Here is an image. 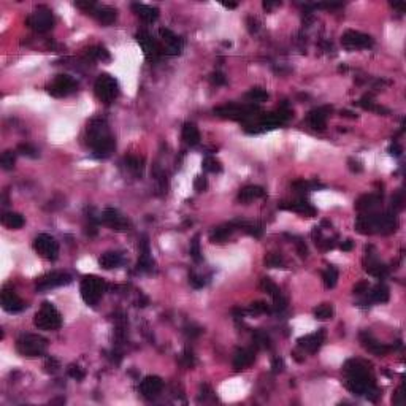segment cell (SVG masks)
I'll list each match as a JSON object with an SVG mask.
<instances>
[{
  "label": "cell",
  "mask_w": 406,
  "mask_h": 406,
  "mask_svg": "<svg viewBox=\"0 0 406 406\" xmlns=\"http://www.w3.org/2000/svg\"><path fill=\"white\" fill-rule=\"evenodd\" d=\"M343 370L346 373V387L351 392L356 395H367V398H370L371 401H376L381 393L376 389L375 379L371 378L364 362L356 359L347 360Z\"/></svg>",
  "instance_id": "6da1fadb"
},
{
  "label": "cell",
  "mask_w": 406,
  "mask_h": 406,
  "mask_svg": "<svg viewBox=\"0 0 406 406\" xmlns=\"http://www.w3.org/2000/svg\"><path fill=\"white\" fill-rule=\"evenodd\" d=\"M86 138L87 145L94 151V156L97 159H105L111 156V152L116 148V141L108 129L106 121L102 118H94L86 129Z\"/></svg>",
  "instance_id": "7a4b0ae2"
},
{
  "label": "cell",
  "mask_w": 406,
  "mask_h": 406,
  "mask_svg": "<svg viewBox=\"0 0 406 406\" xmlns=\"http://www.w3.org/2000/svg\"><path fill=\"white\" fill-rule=\"evenodd\" d=\"M398 227L397 213L392 210L387 213H367L360 214L356 221V230L362 235L373 234H392Z\"/></svg>",
  "instance_id": "3957f363"
},
{
  "label": "cell",
  "mask_w": 406,
  "mask_h": 406,
  "mask_svg": "<svg viewBox=\"0 0 406 406\" xmlns=\"http://www.w3.org/2000/svg\"><path fill=\"white\" fill-rule=\"evenodd\" d=\"M48 349V339L41 335L26 333L21 335L16 341V351L23 357H38L45 354Z\"/></svg>",
  "instance_id": "277c9868"
},
{
  "label": "cell",
  "mask_w": 406,
  "mask_h": 406,
  "mask_svg": "<svg viewBox=\"0 0 406 406\" xmlns=\"http://www.w3.org/2000/svg\"><path fill=\"white\" fill-rule=\"evenodd\" d=\"M34 324L40 330H57L62 325V316L57 308L49 302H45L34 317Z\"/></svg>",
  "instance_id": "5b68a950"
},
{
  "label": "cell",
  "mask_w": 406,
  "mask_h": 406,
  "mask_svg": "<svg viewBox=\"0 0 406 406\" xmlns=\"http://www.w3.org/2000/svg\"><path fill=\"white\" fill-rule=\"evenodd\" d=\"M105 289H106L105 281L100 279L98 276H94V275L84 276L81 281V286H80L81 297H83L84 303H87L89 306H95L98 302H100Z\"/></svg>",
  "instance_id": "8992f818"
},
{
  "label": "cell",
  "mask_w": 406,
  "mask_h": 406,
  "mask_svg": "<svg viewBox=\"0 0 406 406\" xmlns=\"http://www.w3.org/2000/svg\"><path fill=\"white\" fill-rule=\"evenodd\" d=\"M94 94L98 100L108 105L114 102V98L119 95V84L113 76L103 73L94 83Z\"/></svg>",
  "instance_id": "52a82bcc"
},
{
  "label": "cell",
  "mask_w": 406,
  "mask_h": 406,
  "mask_svg": "<svg viewBox=\"0 0 406 406\" xmlns=\"http://www.w3.org/2000/svg\"><path fill=\"white\" fill-rule=\"evenodd\" d=\"M259 111V108L252 103V105H237V103H228L214 108V114L219 118H225V119H234V121H246L252 116H256Z\"/></svg>",
  "instance_id": "ba28073f"
},
{
  "label": "cell",
  "mask_w": 406,
  "mask_h": 406,
  "mask_svg": "<svg viewBox=\"0 0 406 406\" xmlns=\"http://www.w3.org/2000/svg\"><path fill=\"white\" fill-rule=\"evenodd\" d=\"M26 24L34 29L35 32H48L52 29L54 26V16L51 13V10L46 8V7H38L34 13H32L27 19H26Z\"/></svg>",
  "instance_id": "9c48e42d"
},
{
  "label": "cell",
  "mask_w": 406,
  "mask_h": 406,
  "mask_svg": "<svg viewBox=\"0 0 406 406\" xmlns=\"http://www.w3.org/2000/svg\"><path fill=\"white\" fill-rule=\"evenodd\" d=\"M34 249L40 257L46 260H56L59 257V243L48 234H40L34 240Z\"/></svg>",
  "instance_id": "30bf717a"
},
{
  "label": "cell",
  "mask_w": 406,
  "mask_h": 406,
  "mask_svg": "<svg viewBox=\"0 0 406 406\" xmlns=\"http://www.w3.org/2000/svg\"><path fill=\"white\" fill-rule=\"evenodd\" d=\"M78 84L76 81L72 78L69 75H57L56 78H54L48 86H46V91L51 97H56V98H62V97H67L69 94L75 92Z\"/></svg>",
  "instance_id": "8fae6325"
},
{
  "label": "cell",
  "mask_w": 406,
  "mask_h": 406,
  "mask_svg": "<svg viewBox=\"0 0 406 406\" xmlns=\"http://www.w3.org/2000/svg\"><path fill=\"white\" fill-rule=\"evenodd\" d=\"M135 38H137V43L140 45V48L143 49L145 57H146L149 62H156V61L160 57V54H162L160 43L152 38L146 30H140V32H137Z\"/></svg>",
  "instance_id": "7c38bea8"
},
{
  "label": "cell",
  "mask_w": 406,
  "mask_h": 406,
  "mask_svg": "<svg viewBox=\"0 0 406 406\" xmlns=\"http://www.w3.org/2000/svg\"><path fill=\"white\" fill-rule=\"evenodd\" d=\"M70 282H72V276L69 275V273L52 271V273H48V275H45V276L38 278L35 287H37L38 292H45V291L59 287V286H67V284H70Z\"/></svg>",
  "instance_id": "4fadbf2b"
},
{
  "label": "cell",
  "mask_w": 406,
  "mask_h": 406,
  "mask_svg": "<svg viewBox=\"0 0 406 406\" xmlns=\"http://www.w3.org/2000/svg\"><path fill=\"white\" fill-rule=\"evenodd\" d=\"M159 37L162 52H167L170 56H178L183 52V40L177 34H173L170 29H159Z\"/></svg>",
  "instance_id": "5bb4252c"
},
{
  "label": "cell",
  "mask_w": 406,
  "mask_h": 406,
  "mask_svg": "<svg viewBox=\"0 0 406 406\" xmlns=\"http://www.w3.org/2000/svg\"><path fill=\"white\" fill-rule=\"evenodd\" d=\"M341 43L347 49H362L373 46V38L357 30H346L341 37Z\"/></svg>",
  "instance_id": "9a60e30c"
},
{
  "label": "cell",
  "mask_w": 406,
  "mask_h": 406,
  "mask_svg": "<svg viewBox=\"0 0 406 406\" xmlns=\"http://www.w3.org/2000/svg\"><path fill=\"white\" fill-rule=\"evenodd\" d=\"M0 303H2V308L7 313H19L24 310V302L19 299V295L13 291L5 287L0 294Z\"/></svg>",
  "instance_id": "2e32d148"
},
{
  "label": "cell",
  "mask_w": 406,
  "mask_h": 406,
  "mask_svg": "<svg viewBox=\"0 0 406 406\" xmlns=\"http://www.w3.org/2000/svg\"><path fill=\"white\" fill-rule=\"evenodd\" d=\"M102 221L113 230H118V232H126V230H129V221L118 210H114V208H106L102 214Z\"/></svg>",
  "instance_id": "e0dca14e"
},
{
  "label": "cell",
  "mask_w": 406,
  "mask_h": 406,
  "mask_svg": "<svg viewBox=\"0 0 406 406\" xmlns=\"http://www.w3.org/2000/svg\"><path fill=\"white\" fill-rule=\"evenodd\" d=\"M162 389H163V381L159 376H154V375L146 376L140 384V392L146 400L156 398L157 395L162 392Z\"/></svg>",
  "instance_id": "ac0fdd59"
},
{
  "label": "cell",
  "mask_w": 406,
  "mask_h": 406,
  "mask_svg": "<svg viewBox=\"0 0 406 406\" xmlns=\"http://www.w3.org/2000/svg\"><path fill=\"white\" fill-rule=\"evenodd\" d=\"M360 343H362V346H364V347L368 351V353L375 354V356H379V357H381V356H386V354L389 353V351H390L389 346L379 343L378 339L373 338V335L368 333V332L360 333Z\"/></svg>",
  "instance_id": "d6986e66"
},
{
  "label": "cell",
  "mask_w": 406,
  "mask_h": 406,
  "mask_svg": "<svg viewBox=\"0 0 406 406\" xmlns=\"http://www.w3.org/2000/svg\"><path fill=\"white\" fill-rule=\"evenodd\" d=\"M324 339H325V330H324V328H321L319 332H316L313 335H306V336L299 338L297 343H299L300 347L308 351V353H316V351H319V347L322 346Z\"/></svg>",
  "instance_id": "ffe728a7"
},
{
  "label": "cell",
  "mask_w": 406,
  "mask_h": 406,
  "mask_svg": "<svg viewBox=\"0 0 406 406\" xmlns=\"http://www.w3.org/2000/svg\"><path fill=\"white\" fill-rule=\"evenodd\" d=\"M381 202H382L381 194H365L356 202V210L360 213H373V210H376Z\"/></svg>",
  "instance_id": "44dd1931"
},
{
  "label": "cell",
  "mask_w": 406,
  "mask_h": 406,
  "mask_svg": "<svg viewBox=\"0 0 406 406\" xmlns=\"http://www.w3.org/2000/svg\"><path fill=\"white\" fill-rule=\"evenodd\" d=\"M281 210H287V211H294V213H300V214H305V216H308V217H313L317 214L316 211V208L308 203V202H305V200H297V202H282L279 205Z\"/></svg>",
  "instance_id": "7402d4cb"
},
{
  "label": "cell",
  "mask_w": 406,
  "mask_h": 406,
  "mask_svg": "<svg viewBox=\"0 0 406 406\" xmlns=\"http://www.w3.org/2000/svg\"><path fill=\"white\" fill-rule=\"evenodd\" d=\"M254 359H256V354L252 349H248V347H241V349H237V353L234 356V368L237 371L240 370H245L248 367H251L254 364Z\"/></svg>",
  "instance_id": "603a6c76"
},
{
  "label": "cell",
  "mask_w": 406,
  "mask_h": 406,
  "mask_svg": "<svg viewBox=\"0 0 406 406\" xmlns=\"http://www.w3.org/2000/svg\"><path fill=\"white\" fill-rule=\"evenodd\" d=\"M364 265H365L364 268L370 273V275L376 276V278H384V276H387V273H389V268L384 265L382 262H379L375 254H367L365 260H364Z\"/></svg>",
  "instance_id": "cb8c5ba5"
},
{
  "label": "cell",
  "mask_w": 406,
  "mask_h": 406,
  "mask_svg": "<svg viewBox=\"0 0 406 406\" xmlns=\"http://www.w3.org/2000/svg\"><path fill=\"white\" fill-rule=\"evenodd\" d=\"M91 15L103 26L113 24L116 21V18H118V12L111 7H95Z\"/></svg>",
  "instance_id": "d4e9b609"
},
{
  "label": "cell",
  "mask_w": 406,
  "mask_h": 406,
  "mask_svg": "<svg viewBox=\"0 0 406 406\" xmlns=\"http://www.w3.org/2000/svg\"><path fill=\"white\" fill-rule=\"evenodd\" d=\"M235 228H238V222H228L224 225H219L210 234V240L213 243H224V241L235 232Z\"/></svg>",
  "instance_id": "484cf974"
},
{
  "label": "cell",
  "mask_w": 406,
  "mask_h": 406,
  "mask_svg": "<svg viewBox=\"0 0 406 406\" xmlns=\"http://www.w3.org/2000/svg\"><path fill=\"white\" fill-rule=\"evenodd\" d=\"M327 111L328 108H316L313 111H310L308 114V123L310 126L314 129V130H325V126H327Z\"/></svg>",
  "instance_id": "4316f807"
},
{
  "label": "cell",
  "mask_w": 406,
  "mask_h": 406,
  "mask_svg": "<svg viewBox=\"0 0 406 406\" xmlns=\"http://www.w3.org/2000/svg\"><path fill=\"white\" fill-rule=\"evenodd\" d=\"M265 195V191L260 186H246L243 188L240 192H238V202L240 203H249L256 199H262V197Z\"/></svg>",
  "instance_id": "83f0119b"
},
{
  "label": "cell",
  "mask_w": 406,
  "mask_h": 406,
  "mask_svg": "<svg viewBox=\"0 0 406 406\" xmlns=\"http://www.w3.org/2000/svg\"><path fill=\"white\" fill-rule=\"evenodd\" d=\"M132 10H134L137 16H140L143 21H146V23H154V21L159 18V10L154 7H149V5L132 4Z\"/></svg>",
  "instance_id": "f1b7e54d"
},
{
  "label": "cell",
  "mask_w": 406,
  "mask_h": 406,
  "mask_svg": "<svg viewBox=\"0 0 406 406\" xmlns=\"http://www.w3.org/2000/svg\"><path fill=\"white\" fill-rule=\"evenodd\" d=\"M121 262H123V257H121L119 252L109 251V252H105V254L100 256V259H98V265L105 270H113V268L121 265Z\"/></svg>",
  "instance_id": "f546056e"
},
{
  "label": "cell",
  "mask_w": 406,
  "mask_h": 406,
  "mask_svg": "<svg viewBox=\"0 0 406 406\" xmlns=\"http://www.w3.org/2000/svg\"><path fill=\"white\" fill-rule=\"evenodd\" d=\"M183 140L191 146H195V145L200 143V132H199V129H197L195 124L186 123L183 126Z\"/></svg>",
  "instance_id": "4dcf8cb0"
},
{
  "label": "cell",
  "mask_w": 406,
  "mask_h": 406,
  "mask_svg": "<svg viewBox=\"0 0 406 406\" xmlns=\"http://www.w3.org/2000/svg\"><path fill=\"white\" fill-rule=\"evenodd\" d=\"M24 216L23 214H19V213H5L4 216H2V224L5 225V227H8V228H13V230H16V228H21L24 225Z\"/></svg>",
  "instance_id": "1f68e13d"
},
{
  "label": "cell",
  "mask_w": 406,
  "mask_h": 406,
  "mask_svg": "<svg viewBox=\"0 0 406 406\" xmlns=\"http://www.w3.org/2000/svg\"><path fill=\"white\" fill-rule=\"evenodd\" d=\"M389 297H390V292L384 284H378V286H375L370 292V299L376 303H387Z\"/></svg>",
  "instance_id": "d6a6232c"
},
{
  "label": "cell",
  "mask_w": 406,
  "mask_h": 406,
  "mask_svg": "<svg viewBox=\"0 0 406 406\" xmlns=\"http://www.w3.org/2000/svg\"><path fill=\"white\" fill-rule=\"evenodd\" d=\"M86 56L89 59H95V61H109L111 56H109V52L106 51V48L103 46H92L89 49H86Z\"/></svg>",
  "instance_id": "836d02e7"
},
{
  "label": "cell",
  "mask_w": 406,
  "mask_h": 406,
  "mask_svg": "<svg viewBox=\"0 0 406 406\" xmlns=\"http://www.w3.org/2000/svg\"><path fill=\"white\" fill-rule=\"evenodd\" d=\"M260 289L263 291V292H267L268 295H271L273 297V300H276L278 297H281V291H279V287L276 286L275 282H273L270 278H263L262 281H260Z\"/></svg>",
  "instance_id": "e575fe53"
},
{
  "label": "cell",
  "mask_w": 406,
  "mask_h": 406,
  "mask_svg": "<svg viewBox=\"0 0 406 406\" xmlns=\"http://www.w3.org/2000/svg\"><path fill=\"white\" fill-rule=\"evenodd\" d=\"M246 98L251 103H262L268 98V92L262 87H252V89L246 94Z\"/></svg>",
  "instance_id": "d590c367"
},
{
  "label": "cell",
  "mask_w": 406,
  "mask_h": 406,
  "mask_svg": "<svg viewBox=\"0 0 406 406\" xmlns=\"http://www.w3.org/2000/svg\"><path fill=\"white\" fill-rule=\"evenodd\" d=\"M322 278H324L325 287H327V289H333V287L336 286V282H338V270H336L333 265H330V267H328V268L324 271Z\"/></svg>",
  "instance_id": "8d00e7d4"
},
{
  "label": "cell",
  "mask_w": 406,
  "mask_h": 406,
  "mask_svg": "<svg viewBox=\"0 0 406 406\" xmlns=\"http://www.w3.org/2000/svg\"><path fill=\"white\" fill-rule=\"evenodd\" d=\"M294 188L297 191H317V189H324L325 186L317 183V181H305V180H300V181H295Z\"/></svg>",
  "instance_id": "74e56055"
},
{
  "label": "cell",
  "mask_w": 406,
  "mask_h": 406,
  "mask_svg": "<svg viewBox=\"0 0 406 406\" xmlns=\"http://www.w3.org/2000/svg\"><path fill=\"white\" fill-rule=\"evenodd\" d=\"M332 316H333V308H332V305H328V303H322L314 310V317L319 321L330 319Z\"/></svg>",
  "instance_id": "f35d334b"
},
{
  "label": "cell",
  "mask_w": 406,
  "mask_h": 406,
  "mask_svg": "<svg viewBox=\"0 0 406 406\" xmlns=\"http://www.w3.org/2000/svg\"><path fill=\"white\" fill-rule=\"evenodd\" d=\"M203 170L206 171H210V173H219V171H222V165H221V162H219L216 157L213 156H206L203 159Z\"/></svg>",
  "instance_id": "ab89813d"
},
{
  "label": "cell",
  "mask_w": 406,
  "mask_h": 406,
  "mask_svg": "<svg viewBox=\"0 0 406 406\" xmlns=\"http://www.w3.org/2000/svg\"><path fill=\"white\" fill-rule=\"evenodd\" d=\"M16 163V152L15 151H5L0 157V165L4 170H13Z\"/></svg>",
  "instance_id": "60d3db41"
},
{
  "label": "cell",
  "mask_w": 406,
  "mask_h": 406,
  "mask_svg": "<svg viewBox=\"0 0 406 406\" xmlns=\"http://www.w3.org/2000/svg\"><path fill=\"white\" fill-rule=\"evenodd\" d=\"M18 152L21 156H26V157H30V159H37L38 157V151L32 146V145H29V143H21V145H18V149H16Z\"/></svg>",
  "instance_id": "b9f144b4"
},
{
  "label": "cell",
  "mask_w": 406,
  "mask_h": 406,
  "mask_svg": "<svg viewBox=\"0 0 406 406\" xmlns=\"http://www.w3.org/2000/svg\"><path fill=\"white\" fill-rule=\"evenodd\" d=\"M263 262H265V265L268 268H281V267H284V259L279 254H268Z\"/></svg>",
  "instance_id": "7bdbcfd3"
},
{
  "label": "cell",
  "mask_w": 406,
  "mask_h": 406,
  "mask_svg": "<svg viewBox=\"0 0 406 406\" xmlns=\"http://www.w3.org/2000/svg\"><path fill=\"white\" fill-rule=\"evenodd\" d=\"M191 257L195 260V262H200L202 260V251H200V241H199V235H195L194 240L191 241Z\"/></svg>",
  "instance_id": "ee69618b"
},
{
  "label": "cell",
  "mask_w": 406,
  "mask_h": 406,
  "mask_svg": "<svg viewBox=\"0 0 406 406\" xmlns=\"http://www.w3.org/2000/svg\"><path fill=\"white\" fill-rule=\"evenodd\" d=\"M254 343H256L257 347L265 349V347H270V338H268V335H267L265 332L257 330V332L254 333Z\"/></svg>",
  "instance_id": "f6af8a7d"
},
{
  "label": "cell",
  "mask_w": 406,
  "mask_h": 406,
  "mask_svg": "<svg viewBox=\"0 0 406 406\" xmlns=\"http://www.w3.org/2000/svg\"><path fill=\"white\" fill-rule=\"evenodd\" d=\"M126 163H127V167L135 173H141V170H143V162H141L138 157L130 156L126 159Z\"/></svg>",
  "instance_id": "bcb514c9"
},
{
  "label": "cell",
  "mask_w": 406,
  "mask_h": 406,
  "mask_svg": "<svg viewBox=\"0 0 406 406\" xmlns=\"http://www.w3.org/2000/svg\"><path fill=\"white\" fill-rule=\"evenodd\" d=\"M67 371H69V376L73 378V379H76V381H81V379L84 378V371H83V368L78 367V365H75V364H72V365L69 367Z\"/></svg>",
  "instance_id": "7dc6e473"
},
{
  "label": "cell",
  "mask_w": 406,
  "mask_h": 406,
  "mask_svg": "<svg viewBox=\"0 0 406 406\" xmlns=\"http://www.w3.org/2000/svg\"><path fill=\"white\" fill-rule=\"evenodd\" d=\"M249 311L251 313H270V306L263 302H254V303H251Z\"/></svg>",
  "instance_id": "c3c4849f"
},
{
  "label": "cell",
  "mask_w": 406,
  "mask_h": 406,
  "mask_svg": "<svg viewBox=\"0 0 406 406\" xmlns=\"http://www.w3.org/2000/svg\"><path fill=\"white\" fill-rule=\"evenodd\" d=\"M59 368H61V364H59V360H57V359H54V357H48V359H46V362H45V370H46V373H56Z\"/></svg>",
  "instance_id": "681fc988"
},
{
  "label": "cell",
  "mask_w": 406,
  "mask_h": 406,
  "mask_svg": "<svg viewBox=\"0 0 406 406\" xmlns=\"http://www.w3.org/2000/svg\"><path fill=\"white\" fill-rule=\"evenodd\" d=\"M206 188H208L206 178H205V177H197L195 181H194V189H195L197 192H203Z\"/></svg>",
  "instance_id": "f907efd6"
},
{
  "label": "cell",
  "mask_w": 406,
  "mask_h": 406,
  "mask_svg": "<svg viewBox=\"0 0 406 406\" xmlns=\"http://www.w3.org/2000/svg\"><path fill=\"white\" fill-rule=\"evenodd\" d=\"M211 83L213 84H216V86H222V84H225V76L221 73V72H214L213 75H211Z\"/></svg>",
  "instance_id": "816d5d0a"
},
{
  "label": "cell",
  "mask_w": 406,
  "mask_h": 406,
  "mask_svg": "<svg viewBox=\"0 0 406 406\" xmlns=\"http://www.w3.org/2000/svg\"><path fill=\"white\" fill-rule=\"evenodd\" d=\"M368 292V281H360L354 286V294L360 295V294H365Z\"/></svg>",
  "instance_id": "f5cc1de1"
},
{
  "label": "cell",
  "mask_w": 406,
  "mask_h": 406,
  "mask_svg": "<svg viewBox=\"0 0 406 406\" xmlns=\"http://www.w3.org/2000/svg\"><path fill=\"white\" fill-rule=\"evenodd\" d=\"M347 163H349L351 171H354V173H360L362 170H364V167H362V163H360L359 160H356V159H349Z\"/></svg>",
  "instance_id": "db71d44e"
},
{
  "label": "cell",
  "mask_w": 406,
  "mask_h": 406,
  "mask_svg": "<svg viewBox=\"0 0 406 406\" xmlns=\"http://www.w3.org/2000/svg\"><path fill=\"white\" fill-rule=\"evenodd\" d=\"M189 282L192 284L194 287H197V289H199V287H203V284H205V281H203L200 276H195V275H191V276H189Z\"/></svg>",
  "instance_id": "11a10c76"
},
{
  "label": "cell",
  "mask_w": 406,
  "mask_h": 406,
  "mask_svg": "<svg viewBox=\"0 0 406 406\" xmlns=\"http://www.w3.org/2000/svg\"><path fill=\"white\" fill-rule=\"evenodd\" d=\"M194 364H195L194 354H192V353H189V351H186V353H184V365L191 368V367H194Z\"/></svg>",
  "instance_id": "9f6ffc18"
},
{
  "label": "cell",
  "mask_w": 406,
  "mask_h": 406,
  "mask_svg": "<svg viewBox=\"0 0 406 406\" xmlns=\"http://www.w3.org/2000/svg\"><path fill=\"white\" fill-rule=\"evenodd\" d=\"M273 371L275 373H278V371H282V368H284V364H282V360L281 359H275L273 360Z\"/></svg>",
  "instance_id": "6f0895ef"
},
{
  "label": "cell",
  "mask_w": 406,
  "mask_h": 406,
  "mask_svg": "<svg viewBox=\"0 0 406 406\" xmlns=\"http://www.w3.org/2000/svg\"><path fill=\"white\" fill-rule=\"evenodd\" d=\"M353 246H354L353 240H346V241H343L341 246H339V248H341V251H346V252H347V251L353 249Z\"/></svg>",
  "instance_id": "680465c9"
},
{
  "label": "cell",
  "mask_w": 406,
  "mask_h": 406,
  "mask_svg": "<svg viewBox=\"0 0 406 406\" xmlns=\"http://www.w3.org/2000/svg\"><path fill=\"white\" fill-rule=\"evenodd\" d=\"M389 151H390V154H392V156H400V154H401V148H400L397 143H393V145L389 148Z\"/></svg>",
  "instance_id": "91938a15"
},
{
  "label": "cell",
  "mask_w": 406,
  "mask_h": 406,
  "mask_svg": "<svg viewBox=\"0 0 406 406\" xmlns=\"http://www.w3.org/2000/svg\"><path fill=\"white\" fill-rule=\"evenodd\" d=\"M279 5H281V2H268V0H267V2H263V8H265L267 12H270L271 8L279 7Z\"/></svg>",
  "instance_id": "94428289"
},
{
  "label": "cell",
  "mask_w": 406,
  "mask_h": 406,
  "mask_svg": "<svg viewBox=\"0 0 406 406\" xmlns=\"http://www.w3.org/2000/svg\"><path fill=\"white\" fill-rule=\"evenodd\" d=\"M222 7L230 8V10H234V8H237V7H238V4H235V2H228V4H222Z\"/></svg>",
  "instance_id": "6125c7cd"
},
{
  "label": "cell",
  "mask_w": 406,
  "mask_h": 406,
  "mask_svg": "<svg viewBox=\"0 0 406 406\" xmlns=\"http://www.w3.org/2000/svg\"><path fill=\"white\" fill-rule=\"evenodd\" d=\"M392 7L398 10H404V4H392Z\"/></svg>",
  "instance_id": "be15d7a7"
},
{
  "label": "cell",
  "mask_w": 406,
  "mask_h": 406,
  "mask_svg": "<svg viewBox=\"0 0 406 406\" xmlns=\"http://www.w3.org/2000/svg\"><path fill=\"white\" fill-rule=\"evenodd\" d=\"M341 116H346V118H356L353 113H349V111H341Z\"/></svg>",
  "instance_id": "e7e4bbea"
},
{
  "label": "cell",
  "mask_w": 406,
  "mask_h": 406,
  "mask_svg": "<svg viewBox=\"0 0 406 406\" xmlns=\"http://www.w3.org/2000/svg\"><path fill=\"white\" fill-rule=\"evenodd\" d=\"M51 403H65V400L64 398H59V400H52Z\"/></svg>",
  "instance_id": "03108f58"
}]
</instances>
